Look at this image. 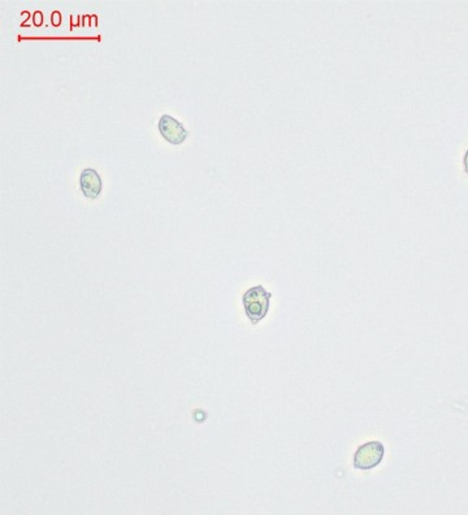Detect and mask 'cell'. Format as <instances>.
<instances>
[{
  "mask_svg": "<svg viewBox=\"0 0 468 515\" xmlns=\"http://www.w3.org/2000/svg\"><path fill=\"white\" fill-rule=\"evenodd\" d=\"M272 293L267 292L262 285H257L254 288H250L243 297V309L245 314L252 324H257L267 317L270 311V303H271Z\"/></svg>",
  "mask_w": 468,
  "mask_h": 515,
  "instance_id": "obj_1",
  "label": "cell"
},
{
  "mask_svg": "<svg viewBox=\"0 0 468 515\" xmlns=\"http://www.w3.org/2000/svg\"><path fill=\"white\" fill-rule=\"evenodd\" d=\"M385 455V447L380 441H370L361 447L354 455V467L358 470H372L378 467Z\"/></svg>",
  "mask_w": 468,
  "mask_h": 515,
  "instance_id": "obj_2",
  "label": "cell"
},
{
  "mask_svg": "<svg viewBox=\"0 0 468 515\" xmlns=\"http://www.w3.org/2000/svg\"><path fill=\"white\" fill-rule=\"evenodd\" d=\"M159 133L172 144H181L189 136V132L185 129L181 122L176 120L169 115H163L158 124Z\"/></svg>",
  "mask_w": 468,
  "mask_h": 515,
  "instance_id": "obj_3",
  "label": "cell"
},
{
  "mask_svg": "<svg viewBox=\"0 0 468 515\" xmlns=\"http://www.w3.org/2000/svg\"><path fill=\"white\" fill-rule=\"evenodd\" d=\"M80 185L83 191V196L89 199H97L102 193V179L98 172L92 168L83 169L81 177H80Z\"/></svg>",
  "mask_w": 468,
  "mask_h": 515,
  "instance_id": "obj_4",
  "label": "cell"
},
{
  "mask_svg": "<svg viewBox=\"0 0 468 515\" xmlns=\"http://www.w3.org/2000/svg\"><path fill=\"white\" fill-rule=\"evenodd\" d=\"M464 171H466V174H468V150L467 152H466V155H464Z\"/></svg>",
  "mask_w": 468,
  "mask_h": 515,
  "instance_id": "obj_5",
  "label": "cell"
}]
</instances>
